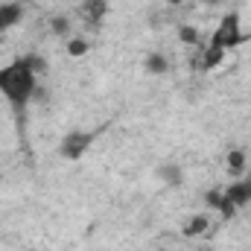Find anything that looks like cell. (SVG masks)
I'll return each instance as SVG.
<instances>
[{
	"instance_id": "obj_5",
	"label": "cell",
	"mask_w": 251,
	"mask_h": 251,
	"mask_svg": "<svg viewBox=\"0 0 251 251\" xmlns=\"http://www.w3.org/2000/svg\"><path fill=\"white\" fill-rule=\"evenodd\" d=\"M105 12H108V0H85V3H82V18H85L91 26L102 24Z\"/></svg>"
},
{
	"instance_id": "obj_16",
	"label": "cell",
	"mask_w": 251,
	"mask_h": 251,
	"mask_svg": "<svg viewBox=\"0 0 251 251\" xmlns=\"http://www.w3.org/2000/svg\"><path fill=\"white\" fill-rule=\"evenodd\" d=\"M249 178H251V176H249Z\"/></svg>"
},
{
	"instance_id": "obj_8",
	"label": "cell",
	"mask_w": 251,
	"mask_h": 251,
	"mask_svg": "<svg viewBox=\"0 0 251 251\" xmlns=\"http://www.w3.org/2000/svg\"><path fill=\"white\" fill-rule=\"evenodd\" d=\"M207 228H210V216L207 213H199V216H193L187 225H184V237H201Z\"/></svg>"
},
{
	"instance_id": "obj_9",
	"label": "cell",
	"mask_w": 251,
	"mask_h": 251,
	"mask_svg": "<svg viewBox=\"0 0 251 251\" xmlns=\"http://www.w3.org/2000/svg\"><path fill=\"white\" fill-rule=\"evenodd\" d=\"M225 164H228V173L240 176V173L246 170L249 158H246V152H243V149H231V152H228V158H225Z\"/></svg>"
},
{
	"instance_id": "obj_4",
	"label": "cell",
	"mask_w": 251,
	"mask_h": 251,
	"mask_svg": "<svg viewBox=\"0 0 251 251\" xmlns=\"http://www.w3.org/2000/svg\"><path fill=\"white\" fill-rule=\"evenodd\" d=\"M225 199L234 204V207H243L251 201V178H243V181H234L231 187L225 190Z\"/></svg>"
},
{
	"instance_id": "obj_7",
	"label": "cell",
	"mask_w": 251,
	"mask_h": 251,
	"mask_svg": "<svg viewBox=\"0 0 251 251\" xmlns=\"http://www.w3.org/2000/svg\"><path fill=\"white\" fill-rule=\"evenodd\" d=\"M21 15H24V6H21V3H3V6H0V35H3L6 29H12V26L21 21Z\"/></svg>"
},
{
	"instance_id": "obj_11",
	"label": "cell",
	"mask_w": 251,
	"mask_h": 251,
	"mask_svg": "<svg viewBox=\"0 0 251 251\" xmlns=\"http://www.w3.org/2000/svg\"><path fill=\"white\" fill-rule=\"evenodd\" d=\"M158 173H161V178H164V181H170V184H176V187L184 181V176H181V167H178V164H164Z\"/></svg>"
},
{
	"instance_id": "obj_15",
	"label": "cell",
	"mask_w": 251,
	"mask_h": 251,
	"mask_svg": "<svg viewBox=\"0 0 251 251\" xmlns=\"http://www.w3.org/2000/svg\"><path fill=\"white\" fill-rule=\"evenodd\" d=\"M50 29H53L56 35H67V32H70V21H67L64 15H56V18L50 21Z\"/></svg>"
},
{
	"instance_id": "obj_12",
	"label": "cell",
	"mask_w": 251,
	"mask_h": 251,
	"mask_svg": "<svg viewBox=\"0 0 251 251\" xmlns=\"http://www.w3.org/2000/svg\"><path fill=\"white\" fill-rule=\"evenodd\" d=\"M178 38H181L184 44H190V47H196V44L201 41L199 29H196V26H187V24H184V26H178Z\"/></svg>"
},
{
	"instance_id": "obj_13",
	"label": "cell",
	"mask_w": 251,
	"mask_h": 251,
	"mask_svg": "<svg viewBox=\"0 0 251 251\" xmlns=\"http://www.w3.org/2000/svg\"><path fill=\"white\" fill-rule=\"evenodd\" d=\"M85 53H88V41H85V38H70V41H67V56H76V59H79V56H85Z\"/></svg>"
},
{
	"instance_id": "obj_1",
	"label": "cell",
	"mask_w": 251,
	"mask_h": 251,
	"mask_svg": "<svg viewBox=\"0 0 251 251\" xmlns=\"http://www.w3.org/2000/svg\"><path fill=\"white\" fill-rule=\"evenodd\" d=\"M35 88H38V76L29 70L24 56L15 59L12 64H6V67H0V94L9 100V105L18 114H24V108L35 97Z\"/></svg>"
},
{
	"instance_id": "obj_14",
	"label": "cell",
	"mask_w": 251,
	"mask_h": 251,
	"mask_svg": "<svg viewBox=\"0 0 251 251\" xmlns=\"http://www.w3.org/2000/svg\"><path fill=\"white\" fill-rule=\"evenodd\" d=\"M24 62L29 64V70H32V73H35L38 79L44 76V70H47V64H44V59H41V56H32V53H29V56H24Z\"/></svg>"
},
{
	"instance_id": "obj_10",
	"label": "cell",
	"mask_w": 251,
	"mask_h": 251,
	"mask_svg": "<svg viewBox=\"0 0 251 251\" xmlns=\"http://www.w3.org/2000/svg\"><path fill=\"white\" fill-rule=\"evenodd\" d=\"M146 70L149 73H167L170 70V62H167V56L164 53H149V59H146Z\"/></svg>"
},
{
	"instance_id": "obj_2",
	"label": "cell",
	"mask_w": 251,
	"mask_h": 251,
	"mask_svg": "<svg viewBox=\"0 0 251 251\" xmlns=\"http://www.w3.org/2000/svg\"><path fill=\"white\" fill-rule=\"evenodd\" d=\"M210 44H219L222 50H234L237 44H243V21H240V12H225L219 18V26L216 32L210 35Z\"/></svg>"
},
{
	"instance_id": "obj_6",
	"label": "cell",
	"mask_w": 251,
	"mask_h": 251,
	"mask_svg": "<svg viewBox=\"0 0 251 251\" xmlns=\"http://www.w3.org/2000/svg\"><path fill=\"white\" fill-rule=\"evenodd\" d=\"M222 59H225V50L219 47V44H207L204 47V53H199V67L207 73V70H216L219 64H222Z\"/></svg>"
},
{
	"instance_id": "obj_3",
	"label": "cell",
	"mask_w": 251,
	"mask_h": 251,
	"mask_svg": "<svg viewBox=\"0 0 251 251\" xmlns=\"http://www.w3.org/2000/svg\"><path fill=\"white\" fill-rule=\"evenodd\" d=\"M100 131H85V128H76V131H67L59 143V155L67 158V161H79L97 140Z\"/></svg>"
}]
</instances>
